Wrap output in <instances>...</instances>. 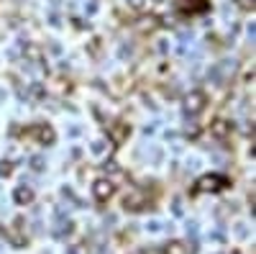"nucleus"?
<instances>
[{
	"mask_svg": "<svg viewBox=\"0 0 256 254\" xmlns=\"http://www.w3.org/2000/svg\"><path fill=\"white\" fill-rule=\"evenodd\" d=\"M102 149H105V141H95V144H92V152H95V154H102Z\"/></svg>",
	"mask_w": 256,
	"mask_h": 254,
	"instance_id": "nucleus-13",
	"label": "nucleus"
},
{
	"mask_svg": "<svg viewBox=\"0 0 256 254\" xmlns=\"http://www.w3.org/2000/svg\"><path fill=\"white\" fill-rule=\"evenodd\" d=\"M146 205H148V200H146L144 193H128L123 198V208L126 210H144Z\"/></svg>",
	"mask_w": 256,
	"mask_h": 254,
	"instance_id": "nucleus-6",
	"label": "nucleus"
},
{
	"mask_svg": "<svg viewBox=\"0 0 256 254\" xmlns=\"http://www.w3.org/2000/svg\"><path fill=\"white\" fill-rule=\"evenodd\" d=\"M238 6H241L244 11H251V8H254V0H238Z\"/></svg>",
	"mask_w": 256,
	"mask_h": 254,
	"instance_id": "nucleus-14",
	"label": "nucleus"
},
{
	"mask_svg": "<svg viewBox=\"0 0 256 254\" xmlns=\"http://www.w3.org/2000/svg\"><path fill=\"white\" fill-rule=\"evenodd\" d=\"M205 103H208V95L202 90H192L187 98H184V113L187 116H198L205 111Z\"/></svg>",
	"mask_w": 256,
	"mask_h": 254,
	"instance_id": "nucleus-2",
	"label": "nucleus"
},
{
	"mask_svg": "<svg viewBox=\"0 0 256 254\" xmlns=\"http://www.w3.org/2000/svg\"><path fill=\"white\" fill-rule=\"evenodd\" d=\"M102 167H105V172H113V175H118V172H120V167H118L113 159H110V162H105Z\"/></svg>",
	"mask_w": 256,
	"mask_h": 254,
	"instance_id": "nucleus-11",
	"label": "nucleus"
},
{
	"mask_svg": "<svg viewBox=\"0 0 256 254\" xmlns=\"http://www.w3.org/2000/svg\"><path fill=\"white\" fill-rule=\"evenodd\" d=\"M24 134H28V136H36L41 144H54V139H56V134H54V129L49 123H36V126H31V129H26Z\"/></svg>",
	"mask_w": 256,
	"mask_h": 254,
	"instance_id": "nucleus-3",
	"label": "nucleus"
},
{
	"mask_svg": "<svg viewBox=\"0 0 256 254\" xmlns=\"http://www.w3.org/2000/svg\"><path fill=\"white\" fill-rule=\"evenodd\" d=\"M46 164H44V157H31V169H36V172H41Z\"/></svg>",
	"mask_w": 256,
	"mask_h": 254,
	"instance_id": "nucleus-10",
	"label": "nucleus"
},
{
	"mask_svg": "<svg viewBox=\"0 0 256 254\" xmlns=\"http://www.w3.org/2000/svg\"><path fill=\"white\" fill-rule=\"evenodd\" d=\"M233 254H238V251H233Z\"/></svg>",
	"mask_w": 256,
	"mask_h": 254,
	"instance_id": "nucleus-18",
	"label": "nucleus"
},
{
	"mask_svg": "<svg viewBox=\"0 0 256 254\" xmlns=\"http://www.w3.org/2000/svg\"><path fill=\"white\" fill-rule=\"evenodd\" d=\"M228 185V180L223 175H205L198 180V187L195 193H218V190H223Z\"/></svg>",
	"mask_w": 256,
	"mask_h": 254,
	"instance_id": "nucleus-1",
	"label": "nucleus"
},
{
	"mask_svg": "<svg viewBox=\"0 0 256 254\" xmlns=\"http://www.w3.org/2000/svg\"><path fill=\"white\" fill-rule=\"evenodd\" d=\"M31 93H34V95H44V90H41V85H31Z\"/></svg>",
	"mask_w": 256,
	"mask_h": 254,
	"instance_id": "nucleus-15",
	"label": "nucleus"
},
{
	"mask_svg": "<svg viewBox=\"0 0 256 254\" xmlns=\"http://www.w3.org/2000/svg\"><path fill=\"white\" fill-rule=\"evenodd\" d=\"M128 134H131V129H128V123H123V121L110 123V129H108V139H110L113 144H123V141L128 139Z\"/></svg>",
	"mask_w": 256,
	"mask_h": 254,
	"instance_id": "nucleus-5",
	"label": "nucleus"
},
{
	"mask_svg": "<svg viewBox=\"0 0 256 254\" xmlns=\"http://www.w3.org/2000/svg\"><path fill=\"white\" fill-rule=\"evenodd\" d=\"M13 198H16V203H18V205H28V203L34 200V190H31V187H26V185H20V187H16Z\"/></svg>",
	"mask_w": 256,
	"mask_h": 254,
	"instance_id": "nucleus-8",
	"label": "nucleus"
},
{
	"mask_svg": "<svg viewBox=\"0 0 256 254\" xmlns=\"http://www.w3.org/2000/svg\"><path fill=\"white\" fill-rule=\"evenodd\" d=\"M113 193H116V185H113L110 180H98V182L92 185V195H95L100 203L110 200V198H113Z\"/></svg>",
	"mask_w": 256,
	"mask_h": 254,
	"instance_id": "nucleus-4",
	"label": "nucleus"
},
{
	"mask_svg": "<svg viewBox=\"0 0 256 254\" xmlns=\"http://www.w3.org/2000/svg\"><path fill=\"white\" fill-rule=\"evenodd\" d=\"M164 254H190V246L184 241H169L164 246Z\"/></svg>",
	"mask_w": 256,
	"mask_h": 254,
	"instance_id": "nucleus-9",
	"label": "nucleus"
},
{
	"mask_svg": "<svg viewBox=\"0 0 256 254\" xmlns=\"http://www.w3.org/2000/svg\"><path fill=\"white\" fill-rule=\"evenodd\" d=\"M156 3H162V0H156Z\"/></svg>",
	"mask_w": 256,
	"mask_h": 254,
	"instance_id": "nucleus-17",
	"label": "nucleus"
},
{
	"mask_svg": "<svg viewBox=\"0 0 256 254\" xmlns=\"http://www.w3.org/2000/svg\"><path fill=\"white\" fill-rule=\"evenodd\" d=\"M230 129H233V126L226 118H216V121L210 123V134L216 136V139H228L230 136Z\"/></svg>",
	"mask_w": 256,
	"mask_h": 254,
	"instance_id": "nucleus-7",
	"label": "nucleus"
},
{
	"mask_svg": "<svg viewBox=\"0 0 256 254\" xmlns=\"http://www.w3.org/2000/svg\"><path fill=\"white\" fill-rule=\"evenodd\" d=\"M131 6L134 8H144V0H131Z\"/></svg>",
	"mask_w": 256,
	"mask_h": 254,
	"instance_id": "nucleus-16",
	"label": "nucleus"
},
{
	"mask_svg": "<svg viewBox=\"0 0 256 254\" xmlns=\"http://www.w3.org/2000/svg\"><path fill=\"white\" fill-rule=\"evenodd\" d=\"M10 172H13V164H10V162H0V175L8 177Z\"/></svg>",
	"mask_w": 256,
	"mask_h": 254,
	"instance_id": "nucleus-12",
	"label": "nucleus"
}]
</instances>
